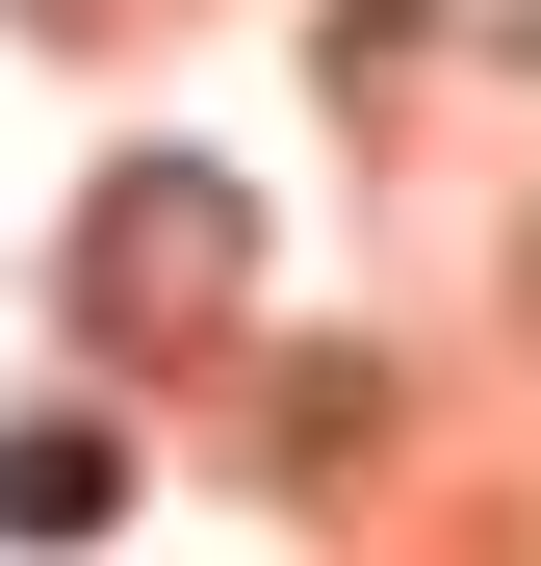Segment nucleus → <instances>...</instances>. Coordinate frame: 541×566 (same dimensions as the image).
I'll return each mask as SVG.
<instances>
[{
  "instance_id": "f257e3e1",
  "label": "nucleus",
  "mask_w": 541,
  "mask_h": 566,
  "mask_svg": "<svg viewBox=\"0 0 541 566\" xmlns=\"http://www.w3.org/2000/svg\"><path fill=\"white\" fill-rule=\"evenodd\" d=\"M155 232H104V310H232V180H129Z\"/></svg>"
}]
</instances>
